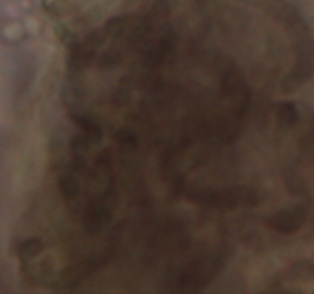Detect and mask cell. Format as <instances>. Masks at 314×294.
Masks as SVG:
<instances>
[{
	"label": "cell",
	"mask_w": 314,
	"mask_h": 294,
	"mask_svg": "<svg viewBox=\"0 0 314 294\" xmlns=\"http://www.w3.org/2000/svg\"><path fill=\"white\" fill-rule=\"evenodd\" d=\"M187 198L196 204L212 207L215 210H233L239 205H256L259 202L257 192L251 187H228L222 190H192Z\"/></svg>",
	"instance_id": "6da1fadb"
},
{
	"label": "cell",
	"mask_w": 314,
	"mask_h": 294,
	"mask_svg": "<svg viewBox=\"0 0 314 294\" xmlns=\"http://www.w3.org/2000/svg\"><path fill=\"white\" fill-rule=\"evenodd\" d=\"M303 222H305V211L300 205L279 210L267 218V225L271 230L283 234H291L297 231Z\"/></svg>",
	"instance_id": "7a4b0ae2"
},
{
	"label": "cell",
	"mask_w": 314,
	"mask_h": 294,
	"mask_svg": "<svg viewBox=\"0 0 314 294\" xmlns=\"http://www.w3.org/2000/svg\"><path fill=\"white\" fill-rule=\"evenodd\" d=\"M115 141L118 143L120 149L123 150H135L138 141L135 133H132L130 130H118L115 133Z\"/></svg>",
	"instance_id": "5b68a950"
},
{
	"label": "cell",
	"mask_w": 314,
	"mask_h": 294,
	"mask_svg": "<svg viewBox=\"0 0 314 294\" xmlns=\"http://www.w3.org/2000/svg\"><path fill=\"white\" fill-rule=\"evenodd\" d=\"M60 190L66 199H75L80 193V185L74 176L66 175L60 179Z\"/></svg>",
	"instance_id": "277c9868"
},
{
	"label": "cell",
	"mask_w": 314,
	"mask_h": 294,
	"mask_svg": "<svg viewBox=\"0 0 314 294\" xmlns=\"http://www.w3.org/2000/svg\"><path fill=\"white\" fill-rule=\"evenodd\" d=\"M274 114H276V118H277L279 124L283 126V127H291V126H294V123H296V120H297V112H296L294 104L286 103V101L279 103V104L276 106Z\"/></svg>",
	"instance_id": "3957f363"
}]
</instances>
